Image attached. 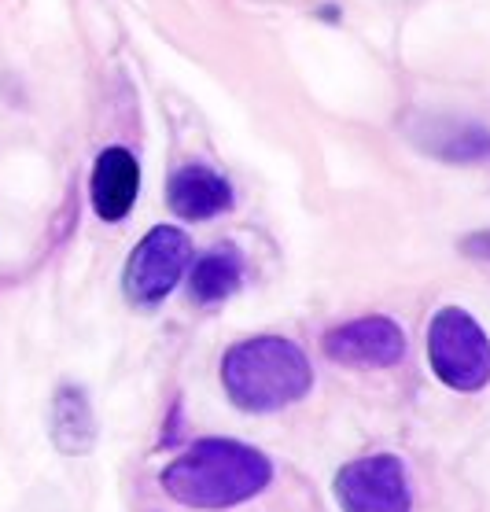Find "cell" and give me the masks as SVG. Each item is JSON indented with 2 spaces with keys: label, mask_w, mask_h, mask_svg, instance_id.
Listing matches in <instances>:
<instances>
[{
  "label": "cell",
  "mask_w": 490,
  "mask_h": 512,
  "mask_svg": "<svg viewBox=\"0 0 490 512\" xmlns=\"http://www.w3.org/2000/svg\"><path fill=\"white\" fill-rule=\"evenodd\" d=\"M222 384L244 413H277L310 391V361L292 339L258 336L236 343L222 361Z\"/></svg>",
  "instance_id": "obj_2"
},
{
  "label": "cell",
  "mask_w": 490,
  "mask_h": 512,
  "mask_svg": "<svg viewBox=\"0 0 490 512\" xmlns=\"http://www.w3.org/2000/svg\"><path fill=\"white\" fill-rule=\"evenodd\" d=\"M465 251L476 258H490V233H479L472 240H465Z\"/></svg>",
  "instance_id": "obj_12"
},
{
  "label": "cell",
  "mask_w": 490,
  "mask_h": 512,
  "mask_svg": "<svg viewBox=\"0 0 490 512\" xmlns=\"http://www.w3.org/2000/svg\"><path fill=\"white\" fill-rule=\"evenodd\" d=\"M417 140L446 163H479L490 155V133L472 122H432Z\"/></svg>",
  "instance_id": "obj_11"
},
{
  "label": "cell",
  "mask_w": 490,
  "mask_h": 512,
  "mask_svg": "<svg viewBox=\"0 0 490 512\" xmlns=\"http://www.w3.org/2000/svg\"><path fill=\"white\" fill-rule=\"evenodd\" d=\"M273 465L255 446L203 439L163 468V490L188 509H233L269 487Z\"/></svg>",
  "instance_id": "obj_1"
},
{
  "label": "cell",
  "mask_w": 490,
  "mask_h": 512,
  "mask_svg": "<svg viewBox=\"0 0 490 512\" xmlns=\"http://www.w3.org/2000/svg\"><path fill=\"white\" fill-rule=\"evenodd\" d=\"M432 373L454 391H479L490 384V339L468 310L446 306L428 328Z\"/></svg>",
  "instance_id": "obj_3"
},
{
  "label": "cell",
  "mask_w": 490,
  "mask_h": 512,
  "mask_svg": "<svg viewBox=\"0 0 490 512\" xmlns=\"http://www.w3.org/2000/svg\"><path fill=\"white\" fill-rule=\"evenodd\" d=\"M336 501L343 512H413L406 465L391 454L350 461L336 476Z\"/></svg>",
  "instance_id": "obj_5"
},
{
  "label": "cell",
  "mask_w": 490,
  "mask_h": 512,
  "mask_svg": "<svg viewBox=\"0 0 490 512\" xmlns=\"http://www.w3.org/2000/svg\"><path fill=\"white\" fill-rule=\"evenodd\" d=\"M325 358L347 369H391L406 354V332L391 317H358L350 325L332 328L325 339Z\"/></svg>",
  "instance_id": "obj_6"
},
{
  "label": "cell",
  "mask_w": 490,
  "mask_h": 512,
  "mask_svg": "<svg viewBox=\"0 0 490 512\" xmlns=\"http://www.w3.org/2000/svg\"><path fill=\"white\" fill-rule=\"evenodd\" d=\"M52 443L63 454H89L96 443V417L82 387H59L52 398Z\"/></svg>",
  "instance_id": "obj_9"
},
{
  "label": "cell",
  "mask_w": 490,
  "mask_h": 512,
  "mask_svg": "<svg viewBox=\"0 0 490 512\" xmlns=\"http://www.w3.org/2000/svg\"><path fill=\"white\" fill-rule=\"evenodd\" d=\"M93 210L104 222H122L140 192V166L126 148H107L93 166Z\"/></svg>",
  "instance_id": "obj_7"
},
{
  "label": "cell",
  "mask_w": 490,
  "mask_h": 512,
  "mask_svg": "<svg viewBox=\"0 0 490 512\" xmlns=\"http://www.w3.org/2000/svg\"><path fill=\"white\" fill-rule=\"evenodd\" d=\"M244 280V255L233 244L210 247L207 255L192 266V299L196 303H222Z\"/></svg>",
  "instance_id": "obj_10"
},
{
  "label": "cell",
  "mask_w": 490,
  "mask_h": 512,
  "mask_svg": "<svg viewBox=\"0 0 490 512\" xmlns=\"http://www.w3.org/2000/svg\"><path fill=\"white\" fill-rule=\"evenodd\" d=\"M166 199L177 218L203 222V218H214L233 207V185L210 166H181L166 185Z\"/></svg>",
  "instance_id": "obj_8"
},
{
  "label": "cell",
  "mask_w": 490,
  "mask_h": 512,
  "mask_svg": "<svg viewBox=\"0 0 490 512\" xmlns=\"http://www.w3.org/2000/svg\"><path fill=\"white\" fill-rule=\"evenodd\" d=\"M192 262V240L174 225H159L144 236L126 262V295L129 303L155 306L177 288Z\"/></svg>",
  "instance_id": "obj_4"
}]
</instances>
